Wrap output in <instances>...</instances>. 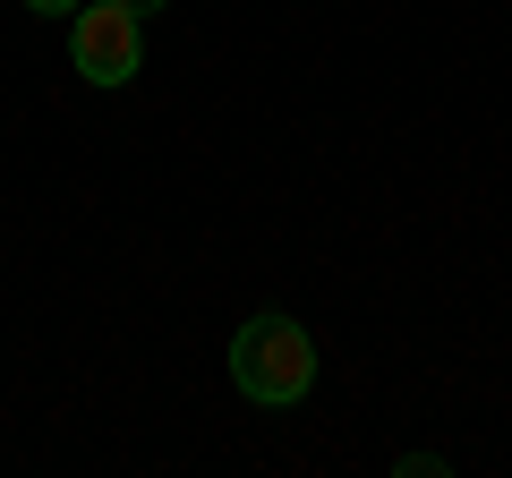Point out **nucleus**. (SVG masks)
Returning <instances> with one entry per match:
<instances>
[{
  "mask_svg": "<svg viewBox=\"0 0 512 478\" xmlns=\"http://www.w3.org/2000/svg\"><path fill=\"white\" fill-rule=\"evenodd\" d=\"M137 9H120V0H77L69 18V60L86 69V86H128V77L146 69V35H137Z\"/></svg>",
  "mask_w": 512,
  "mask_h": 478,
  "instance_id": "nucleus-2",
  "label": "nucleus"
},
{
  "mask_svg": "<svg viewBox=\"0 0 512 478\" xmlns=\"http://www.w3.org/2000/svg\"><path fill=\"white\" fill-rule=\"evenodd\" d=\"M120 9H137V18H154V9H171V0H120Z\"/></svg>",
  "mask_w": 512,
  "mask_h": 478,
  "instance_id": "nucleus-4",
  "label": "nucleus"
},
{
  "mask_svg": "<svg viewBox=\"0 0 512 478\" xmlns=\"http://www.w3.org/2000/svg\"><path fill=\"white\" fill-rule=\"evenodd\" d=\"M231 385L248 393L256 410L308 402V385H316V342H308V325H299V316H282V308L248 316V325L231 333Z\"/></svg>",
  "mask_w": 512,
  "mask_h": 478,
  "instance_id": "nucleus-1",
  "label": "nucleus"
},
{
  "mask_svg": "<svg viewBox=\"0 0 512 478\" xmlns=\"http://www.w3.org/2000/svg\"><path fill=\"white\" fill-rule=\"evenodd\" d=\"M35 18H77V0H26Z\"/></svg>",
  "mask_w": 512,
  "mask_h": 478,
  "instance_id": "nucleus-3",
  "label": "nucleus"
}]
</instances>
